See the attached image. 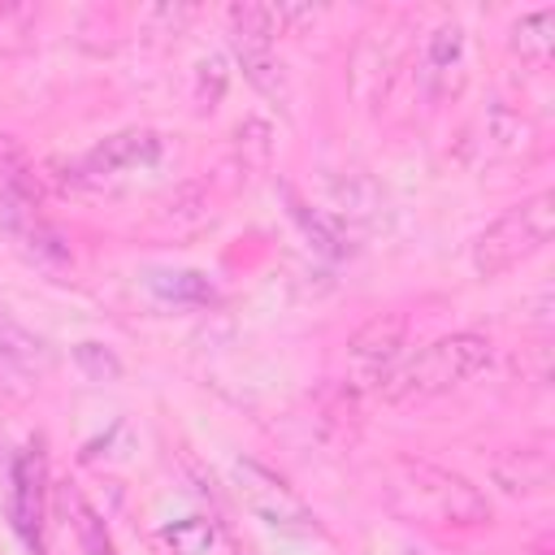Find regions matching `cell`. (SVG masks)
<instances>
[{
    "instance_id": "obj_6",
    "label": "cell",
    "mask_w": 555,
    "mask_h": 555,
    "mask_svg": "<svg viewBox=\"0 0 555 555\" xmlns=\"http://www.w3.org/2000/svg\"><path fill=\"white\" fill-rule=\"evenodd\" d=\"M403 334H408V321L399 317V312H386V317H373L356 338H351V347H347V356H351V369L356 373H364L369 382H377V377H386V364L399 356V347H403Z\"/></svg>"
},
{
    "instance_id": "obj_11",
    "label": "cell",
    "mask_w": 555,
    "mask_h": 555,
    "mask_svg": "<svg viewBox=\"0 0 555 555\" xmlns=\"http://www.w3.org/2000/svg\"><path fill=\"white\" fill-rule=\"evenodd\" d=\"M460 30L455 26H442L438 35H434V48H429V74L434 78H442L451 65H460Z\"/></svg>"
},
{
    "instance_id": "obj_9",
    "label": "cell",
    "mask_w": 555,
    "mask_h": 555,
    "mask_svg": "<svg viewBox=\"0 0 555 555\" xmlns=\"http://www.w3.org/2000/svg\"><path fill=\"white\" fill-rule=\"evenodd\" d=\"M0 360L17 364V369H26V373H35V369L48 364V347H43V338H35L9 308H0Z\"/></svg>"
},
{
    "instance_id": "obj_8",
    "label": "cell",
    "mask_w": 555,
    "mask_h": 555,
    "mask_svg": "<svg viewBox=\"0 0 555 555\" xmlns=\"http://www.w3.org/2000/svg\"><path fill=\"white\" fill-rule=\"evenodd\" d=\"M551 477V460L542 447H512L494 460V481L507 490V494H529V490H542Z\"/></svg>"
},
{
    "instance_id": "obj_10",
    "label": "cell",
    "mask_w": 555,
    "mask_h": 555,
    "mask_svg": "<svg viewBox=\"0 0 555 555\" xmlns=\"http://www.w3.org/2000/svg\"><path fill=\"white\" fill-rule=\"evenodd\" d=\"M551 30H555V13H551V9H538V13H529V17H520V22L512 26V48H516L525 61L546 65L551 43H555Z\"/></svg>"
},
{
    "instance_id": "obj_5",
    "label": "cell",
    "mask_w": 555,
    "mask_h": 555,
    "mask_svg": "<svg viewBox=\"0 0 555 555\" xmlns=\"http://www.w3.org/2000/svg\"><path fill=\"white\" fill-rule=\"evenodd\" d=\"M156 152H160L156 134H147V130H126V134H113V139H104L100 147H91L87 160L78 165V178H87V182L117 178V173H126V169H134V165L156 160Z\"/></svg>"
},
{
    "instance_id": "obj_7",
    "label": "cell",
    "mask_w": 555,
    "mask_h": 555,
    "mask_svg": "<svg viewBox=\"0 0 555 555\" xmlns=\"http://www.w3.org/2000/svg\"><path fill=\"white\" fill-rule=\"evenodd\" d=\"M39 516H43V464L39 455H22L13 468V525L22 529V538L35 542Z\"/></svg>"
},
{
    "instance_id": "obj_1",
    "label": "cell",
    "mask_w": 555,
    "mask_h": 555,
    "mask_svg": "<svg viewBox=\"0 0 555 555\" xmlns=\"http://www.w3.org/2000/svg\"><path fill=\"white\" fill-rule=\"evenodd\" d=\"M386 499L390 507L412 520V525H429V529H442V525H481L490 516L481 490L473 481H464L460 473L451 468H438L429 460H403L390 468V481H386Z\"/></svg>"
},
{
    "instance_id": "obj_4",
    "label": "cell",
    "mask_w": 555,
    "mask_h": 555,
    "mask_svg": "<svg viewBox=\"0 0 555 555\" xmlns=\"http://www.w3.org/2000/svg\"><path fill=\"white\" fill-rule=\"evenodd\" d=\"M238 494H243V503H247L264 525H273V529H295V533L312 529L308 503H304L278 473L260 468L256 460H243V464H238Z\"/></svg>"
},
{
    "instance_id": "obj_3",
    "label": "cell",
    "mask_w": 555,
    "mask_h": 555,
    "mask_svg": "<svg viewBox=\"0 0 555 555\" xmlns=\"http://www.w3.org/2000/svg\"><path fill=\"white\" fill-rule=\"evenodd\" d=\"M555 230V208H551V195H533L516 208H507L473 247V264L481 273H507L516 269L520 260H529L533 251L546 247Z\"/></svg>"
},
{
    "instance_id": "obj_2",
    "label": "cell",
    "mask_w": 555,
    "mask_h": 555,
    "mask_svg": "<svg viewBox=\"0 0 555 555\" xmlns=\"http://www.w3.org/2000/svg\"><path fill=\"white\" fill-rule=\"evenodd\" d=\"M490 364V343L481 334H447L429 347H421L408 364L382 377V399L386 403H412V399H434L468 382Z\"/></svg>"
}]
</instances>
